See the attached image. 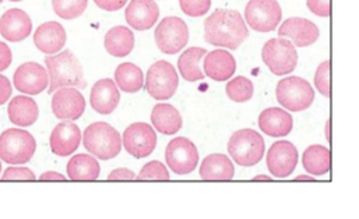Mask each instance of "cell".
<instances>
[{
  "mask_svg": "<svg viewBox=\"0 0 359 219\" xmlns=\"http://www.w3.org/2000/svg\"><path fill=\"white\" fill-rule=\"evenodd\" d=\"M225 90H226L228 98L233 102H238V104L250 101L252 97H253V91H255L253 83L249 78L243 77V76L232 78L226 84Z\"/></svg>",
  "mask_w": 359,
  "mask_h": 219,
  "instance_id": "1f68e13d",
  "label": "cell"
},
{
  "mask_svg": "<svg viewBox=\"0 0 359 219\" xmlns=\"http://www.w3.org/2000/svg\"><path fill=\"white\" fill-rule=\"evenodd\" d=\"M137 178L140 181H170V172L160 161H151L142 168Z\"/></svg>",
  "mask_w": 359,
  "mask_h": 219,
  "instance_id": "836d02e7",
  "label": "cell"
},
{
  "mask_svg": "<svg viewBox=\"0 0 359 219\" xmlns=\"http://www.w3.org/2000/svg\"><path fill=\"white\" fill-rule=\"evenodd\" d=\"M294 181H295V182H315L316 179H313L312 176H304V175H301V176L295 178Z\"/></svg>",
  "mask_w": 359,
  "mask_h": 219,
  "instance_id": "ee69618b",
  "label": "cell"
},
{
  "mask_svg": "<svg viewBox=\"0 0 359 219\" xmlns=\"http://www.w3.org/2000/svg\"><path fill=\"white\" fill-rule=\"evenodd\" d=\"M207 55V50L204 48H189L186 49L178 59V67H180V76L186 81L194 83L204 78V73L200 67V60L203 56Z\"/></svg>",
  "mask_w": 359,
  "mask_h": 219,
  "instance_id": "f546056e",
  "label": "cell"
},
{
  "mask_svg": "<svg viewBox=\"0 0 359 219\" xmlns=\"http://www.w3.org/2000/svg\"><path fill=\"white\" fill-rule=\"evenodd\" d=\"M1 181H35V175L28 168L20 167H10L1 176Z\"/></svg>",
  "mask_w": 359,
  "mask_h": 219,
  "instance_id": "8d00e7d4",
  "label": "cell"
},
{
  "mask_svg": "<svg viewBox=\"0 0 359 219\" xmlns=\"http://www.w3.org/2000/svg\"><path fill=\"white\" fill-rule=\"evenodd\" d=\"M298 157V150L291 141H277L267 153V169L274 178H288L297 168Z\"/></svg>",
  "mask_w": 359,
  "mask_h": 219,
  "instance_id": "4fadbf2b",
  "label": "cell"
},
{
  "mask_svg": "<svg viewBox=\"0 0 359 219\" xmlns=\"http://www.w3.org/2000/svg\"><path fill=\"white\" fill-rule=\"evenodd\" d=\"M7 113L11 123L20 127H28L36 122L39 111L34 99L20 95V97H14L10 101Z\"/></svg>",
  "mask_w": 359,
  "mask_h": 219,
  "instance_id": "d4e9b609",
  "label": "cell"
},
{
  "mask_svg": "<svg viewBox=\"0 0 359 219\" xmlns=\"http://www.w3.org/2000/svg\"><path fill=\"white\" fill-rule=\"evenodd\" d=\"M156 43L163 53L175 55L189 41V28L180 17H165L154 32Z\"/></svg>",
  "mask_w": 359,
  "mask_h": 219,
  "instance_id": "30bf717a",
  "label": "cell"
},
{
  "mask_svg": "<svg viewBox=\"0 0 359 219\" xmlns=\"http://www.w3.org/2000/svg\"><path fill=\"white\" fill-rule=\"evenodd\" d=\"M128 24L137 29L144 31L153 28L160 17V7L154 0H132L126 8Z\"/></svg>",
  "mask_w": 359,
  "mask_h": 219,
  "instance_id": "ffe728a7",
  "label": "cell"
},
{
  "mask_svg": "<svg viewBox=\"0 0 359 219\" xmlns=\"http://www.w3.org/2000/svg\"><path fill=\"white\" fill-rule=\"evenodd\" d=\"M262 57L269 70L276 76H285L295 70L298 53L294 43L285 38H273L266 42Z\"/></svg>",
  "mask_w": 359,
  "mask_h": 219,
  "instance_id": "52a82bcc",
  "label": "cell"
},
{
  "mask_svg": "<svg viewBox=\"0 0 359 219\" xmlns=\"http://www.w3.org/2000/svg\"><path fill=\"white\" fill-rule=\"evenodd\" d=\"M280 38H285L294 43V46L298 48H306L313 45L320 32L315 22H312L308 18L301 17H291L285 20L280 29H278Z\"/></svg>",
  "mask_w": 359,
  "mask_h": 219,
  "instance_id": "2e32d148",
  "label": "cell"
},
{
  "mask_svg": "<svg viewBox=\"0 0 359 219\" xmlns=\"http://www.w3.org/2000/svg\"><path fill=\"white\" fill-rule=\"evenodd\" d=\"M81 143V132L77 125L72 120L62 122L56 125L50 134V150L56 157H69L72 155Z\"/></svg>",
  "mask_w": 359,
  "mask_h": 219,
  "instance_id": "e0dca14e",
  "label": "cell"
},
{
  "mask_svg": "<svg viewBox=\"0 0 359 219\" xmlns=\"http://www.w3.org/2000/svg\"><path fill=\"white\" fill-rule=\"evenodd\" d=\"M67 176L72 181H97L100 176V164L94 155L79 154L72 157L67 167Z\"/></svg>",
  "mask_w": 359,
  "mask_h": 219,
  "instance_id": "f1b7e54d",
  "label": "cell"
},
{
  "mask_svg": "<svg viewBox=\"0 0 359 219\" xmlns=\"http://www.w3.org/2000/svg\"><path fill=\"white\" fill-rule=\"evenodd\" d=\"M249 36L246 22L235 10H215L204 21V41L226 49H238Z\"/></svg>",
  "mask_w": 359,
  "mask_h": 219,
  "instance_id": "6da1fadb",
  "label": "cell"
},
{
  "mask_svg": "<svg viewBox=\"0 0 359 219\" xmlns=\"http://www.w3.org/2000/svg\"><path fill=\"white\" fill-rule=\"evenodd\" d=\"M122 146L132 157L142 160L150 157L156 150L157 134L147 123H133L123 132Z\"/></svg>",
  "mask_w": 359,
  "mask_h": 219,
  "instance_id": "8fae6325",
  "label": "cell"
},
{
  "mask_svg": "<svg viewBox=\"0 0 359 219\" xmlns=\"http://www.w3.org/2000/svg\"><path fill=\"white\" fill-rule=\"evenodd\" d=\"M180 87V77L175 67L167 60L154 63L146 77V90L157 101L172 98Z\"/></svg>",
  "mask_w": 359,
  "mask_h": 219,
  "instance_id": "ba28073f",
  "label": "cell"
},
{
  "mask_svg": "<svg viewBox=\"0 0 359 219\" xmlns=\"http://www.w3.org/2000/svg\"><path fill=\"white\" fill-rule=\"evenodd\" d=\"M151 123L158 133L165 136L177 134L183 126L180 111L170 104H158L154 106Z\"/></svg>",
  "mask_w": 359,
  "mask_h": 219,
  "instance_id": "484cf974",
  "label": "cell"
},
{
  "mask_svg": "<svg viewBox=\"0 0 359 219\" xmlns=\"http://www.w3.org/2000/svg\"><path fill=\"white\" fill-rule=\"evenodd\" d=\"M11 83L7 77L0 74V106L4 105L11 97Z\"/></svg>",
  "mask_w": 359,
  "mask_h": 219,
  "instance_id": "b9f144b4",
  "label": "cell"
},
{
  "mask_svg": "<svg viewBox=\"0 0 359 219\" xmlns=\"http://www.w3.org/2000/svg\"><path fill=\"white\" fill-rule=\"evenodd\" d=\"M45 64L49 76L48 92L50 95L65 87H74L79 90L87 87L83 66L72 50H63L56 56H48Z\"/></svg>",
  "mask_w": 359,
  "mask_h": 219,
  "instance_id": "7a4b0ae2",
  "label": "cell"
},
{
  "mask_svg": "<svg viewBox=\"0 0 359 219\" xmlns=\"http://www.w3.org/2000/svg\"><path fill=\"white\" fill-rule=\"evenodd\" d=\"M88 0H52L55 13L65 20H74L80 17L87 8Z\"/></svg>",
  "mask_w": 359,
  "mask_h": 219,
  "instance_id": "d6a6232c",
  "label": "cell"
},
{
  "mask_svg": "<svg viewBox=\"0 0 359 219\" xmlns=\"http://www.w3.org/2000/svg\"><path fill=\"white\" fill-rule=\"evenodd\" d=\"M66 39L67 35L63 25L56 21H48L45 24H41L34 32L35 46L46 55H55L62 50L66 45Z\"/></svg>",
  "mask_w": 359,
  "mask_h": 219,
  "instance_id": "44dd1931",
  "label": "cell"
},
{
  "mask_svg": "<svg viewBox=\"0 0 359 219\" xmlns=\"http://www.w3.org/2000/svg\"><path fill=\"white\" fill-rule=\"evenodd\" d=\"M302 164L305 171L312 176H323L330 172V150L325 146H311L305 150L302 155Z\"/></svg>",
  "mask_w": 359,
  "mask_h": 219,
  "instance_id": "83f0119b",
  "label": "cell"
},
{
  "mask_svg": "<svg viewBox=\"0 0 359 219\" xmlns=\"http://www.w3.org/2000/svg\"><path fill=\"white\" fill-rule=\"evenodd\" d=\"M32 22L29 15L21 8L7 10L0 17V34L10 42H20L29 36Z\"/></svg>",
  "mask_w": 359,
  "mask_h": 219,
  "instance_id": "d6986e66",
  "label": "cell"
},
{
  "mask_svg": "<svg viewBox=\"0 0 359 219\" xmlns=\"http://www.w3.org/2000/svg\"><path fill=\"white\" fill-rule=\"evenodd\" d=\"M13 62V53L8 45L0 42V71H4Z\"/></svg>",
  "mask_w": 359,
  "mask_h": 219,
  "instance_id": "ab89813d",
  "label": "cell"
},
{
  "mask_svg": "<svg viewBox=\"0 0 359 219\" xmlns=\"http://www.w3.org/2000/svg\"><path fill=\"white\" fill-rule=\"evenodd\" d=\"M259 127L270 137H285L292 132L294 119L284 109L269 108L260 113Z\"/></svg>",
  "mask_w": 359,
  "mask_h": 219,
  "instance_id": "603a6c76",
  "label": "cell"
},
{
  "mask_svg": "<svg viewBox=\"0 0 359 219\" xmlns=\"http://www.w3.org/2000/svg\"><path fill=\"white\" fill-rule=\"evenodd\" d=\"M198 174L203 181H232L235 168L226 155L211 154L203 160Z\"/></svg>",
  "mask_w": 359,
  "mask_h": 219,
  "instance_id": "cb8c5ba5",
  "label": "cell"
},
{
  "mask_svg": "<svg viewBox=\"0 0 359 219\" xmlns=\"http://www.w3.org/2000/svg\"><path fill=\"white\" fill-rule=\"evenodd\" d=\"M180 4L186 15L201 17L210 10L211 0H180Z\"/></svg>",
  "mask_w": 359,
  "mask_h": 219,
  "instance_id": "d590c367",
  "label": "cell"
},
{
  "mask_svg": "<svg viewBox=\"0 0 359 219\" xmlns=\"http://www.w3.org/2000/svg\"><path fill=\"white\" fill-rule=\"evenodd\" d=\"M165 161L177 175H187L197 168L198 151L189 139L178 137L167 146Z\"/></svg>",
  "mask_w": 359,
  "mask_h": 219,
  "instance_id": "7c38bea8",
  "label": "cell"
},
{
  "mask_svg": "<svg viewBox=\"0 0 359 219\" xmlns=\"http://www.w3.org/2000/svg\"><path fill=\"white\" fill-rule=\"evenodd\" d=\"M245 18L249 27L257 32L274 31L283 18L281 6L277 0H249Z\"/></svg>",
  "mask_w": 359,
  "mask_h": 219,
  "instance_id": "9c48e42d",
  "label": "cell"
},
{
  "mask_svg": "<svg viewBox=\"0 0 359 219\" xmlns=\"http://www.w3.org/2000/svg\"><path fill=\"white\" fill-rule=\"evenodd\" d=\"M13 83L17 91L28 95H38L48 88L49 76L39 63L27 62L18 66L14 73Z\"/></svg>",
  "mask_w": 359,
  "mask_h": 219,
  "instance_id": "9a60e30c",
  "label": "cell"
},
{
  "mask_svg": "<svg viewBox=\"0 0 359 219\" xmlns=\"http://www.w3.org/2000/svg\"><path fill=\"white\" fill-rule=\"evenodd\" d=\"M327 140L330 141V122L327 123Z\"/></svg>",
  "mask_w": 359,
  "mask_h": 219,
  "instance_id": "bcb514c9",
  "label": "cell"
},
{
  "mask_svg": "<svg viewBox=\"0 0 359 219\" xmlns=\"http://www.w3.org/2000/svg\"><path fill=\"white\" fill-rule=\"evenodd\" d=\"M10 1H21V0H10Z\"/></svg>",
  "mask_w": 359,
  "mask_h": 219,
  "instance_id": "7dc6e473",
  "label": "cell"
},
{
  "mask_svg": "<svg viewBox=\"0 0 359 219\" xmlns=\"http://www.w3.org/2000/svg\"><path fill=\"white\" fill-rule=\"evenodd\" d=\"M108 179L109 181H135L136 179V174L133 171H130V169L119 168V169L111 172Z\"/></svg>",
  "mask_w": 359,
  "mask_h": 219,
  "instance_id": "60d3db41",
  "label": "cell"
},
{
  "mask_svg": "<svg viewBox=\"0 0 359 219\" xmlns=\"http://www.w3.org/2000/svg\"><path fill=\"white\" fill-rule=\"evenodd\" d=\"M115 80L118 87L129 94L139 92L144 85V76L139 66L133 63H122L115 71Z\"/></svg>",
  "mask_w": 359,
  "mask_h": 219,
  "instance_id": "4dcf8cb0",
  "label": "cell"
},
{
  "mask_svg": "<svg viewBox=\"0 0 359 219\" xmlns=\"http://www.w3.org/2000/svg\"><path fill=\"white\" fill-rule=\"evenodd\" d=\"M83 144L91 155L101 161L112 160L122 151L121 134L105 122L91 123L83 134Z\"/></svg>",
  "mask_w": 359,
  "mask_h": 219,
  "instance_id": "3957f363",
  "label": "cell"
},
{
  "mask_svg": "<svg viewBox=\"0 0 359 219\" xmlns=\"http://www.w3.org/2000/svg\"><path fill=\"white\" fill-rule=\"evenodd\" d=\"M309 10L319 17L330 15V0H306Z\"/></svg>",
  "mask_w": 359,
  "mask_h": 219,
  "instance_id": "74e56055",
  "label": "cell"
},
{
  "mask_svg": "<svg viewBox=\"0 0 359 219\" xmlns=\"http://www.w3.org/2000/svg\"><path fill=\"white\" fill-rule=\"evenodd\" d=\"M86 111V99L74 87H65L52 94V112L60 120H77Z\"/></svg>",
  "mask_w": 359,
  "mask_h": 219,
  "instance_id": "5bb4252c",
  "label": "cell"
},
{
  "mask_svg": "<svg viewBox=\"0 0 359 219\" xmlns=\"http://www.w3.org/2000/svg\"><path fill=\"white\" fill-rule=\"evenodd\" d=\"M35 151V139L22 129H8L0 134V160L10 165L29 162Z\"/></svg>",
  "mask_w": 359,
  "mask_h": 219,
  "instance_id": "5b68a950",
  "label": "cell"
},
{
  "mask_svg": "<svg viewBox=\"0 0 359 219\" xmlns=\"http://www.w3.org/2000/svg\"><path fill=\"white\" fill-rule=\"evenodd\" d=\"M228 153L238 165L255 167L264 155V140L253 129L238 130L228 141Z\"/></svg>",
  "mask_w": 359,
  "mask_h": 219,
  "instance_id": "277c9868",
  "label": "cell"
},
{
  "mask_svg": "<svg viewBox=\"0 0 359 219\" xmlns=\"http://www.w3.org/2000/svg\"><path fill=\"white\" fill-rule=\"evenodd\" d=\"M1 1H3V0H0V3H1Z\"/></svg>",
  "mask_w": 359,
  "mask_h": 219,
  "instance_id": "681fc988",
  "label": "cell"
},
{
  "mask_svg": "<svg viewBox=\"0 0 359 219\" xmlns=\"http://www.w3.org/2000/svg\"><path fill=\"white\" fill-rule=\"evenodd\" d=\"M95 4L105 11H118L123 8L128 0H94Z\"/></svg>",
  "mask_w": 359,
  "mask_h": 219,
  "instance_id": "f35d334b",
  "label": "cell"
},
{
  "mask_svg": "<svg viewBox=\"0 0 359 219\" xmlns=\"http://www.w3.org/2000/svg\"><path fill=\"white\" fill-rule=\"evenodd\" d=\"M104 45L108 53L115 57L129 56L135 49V34L128 27H114L107 32Z\"/></svg>",
  "mask_w": 359,
  "mask_h": 219,
  "instance_id": "4316f807",
  "label": "cell"
},
{
  "mask_svg": "<svg viewBox=\"0 0 359 219\" xmlns=\"http://www.w3.org/2000/svg\"><path fill=\"white\" fill-rule=\"evenodd\" d=\"M280 105L291 112H302L311 108L315 101V91L309 81L301 77H287L280 80L276 88Z\"/></svg>",
  "mask_w": 359,
  "mask_h": 219,
  "instance_id": "8992f818",
  "label": "cell"
},
{
  "mask_svg": "<svg viewBox=\"0 0 359 219\" xmlns=\"http://www.w3.org/2000/svg\"><path fill=\"white\" fill-rule=\"evenodd\" d=\"M0 172H1V162H0Z\"/></svg>",
  "mask_w": 359,
  "mask_h": 219,
  "instance_id": "c3c4849f",
  "label": "cell"
},
{
  "mask_svg": "<svg viewBox=\"0 0 359 219\" xmlns=\"http://www.w3.org/2000/svg\"><path fill=\"white\" fill-rule=\"evenodd\" d=\"M315 85L322 95L326 98L330 97V60L320 63L318 67L315 74Z\"/></svg>",
  "mask_w": 359,
  "mask_h": 219,
  "instance_id": "e575fe53",
  "label": "cell"
},
{
  "mask_svg": "<svg viewBox=\"0 0 359 219\" xmlns=\"http://www.w3.org/2000/svg\"><path fill=\"white\" fill-rule=\"evenodd\" d=\"M39 181H66V178L62 175V174H57V172H46V174H42Z\"/></svg>",
  "mask_w": 359,
  "mask_h": 219,
  "instance_id": "7bdbcfd3",
  "label": "cell"
},
{
  "mask_svg": "<svg viewBox=\"0 0 359 219\" xmlns=\"http://www.w3.org/2000/svg\"><path fill=\"white\" fill-rule=\"evenodd\" d=\"M253 181H255V182H270V181H273V179L269 178V176H266V175H259V176H256Z\"/></svg>",
  "mask_w": 359,
  "mask_h": 219,
  "instance_id": "f6af8a7d",
  "label": "cell"
},
{
  "mask_svg": "<svg viewBox=\"0 0 359 219\" xmlns=\"http://www.w3.org/2000/svg\"><path fill=\"white\" fill-rule=\"evenodd\" d=\"M121 101V92L118 85L111 78H102L94 84L90 94V104L93 109L100 115L112 113Z\"/></svg>",
  "mask_w": 359,
  "mask_h": 219,
  "instance_id": "ac0fdd59",
  "label": "cell"
},
{
  "mask_svg": "<svg viewBox=\"0 0 359 219\" xmlns=\"http://www.w3.org/2000/svg\"><path fill=\"white\" fill-rule=\"evenodd\" d=\"M236 71L235 57L224 50L217 49L205 55L204 57V73L214 81H226L232 78Z\"/></svg>",
  "mask_w": 359,
  "mask_h": 219,
  "instance_id": "7402d4cb",
  "label": "cell"
}]
</instances>
